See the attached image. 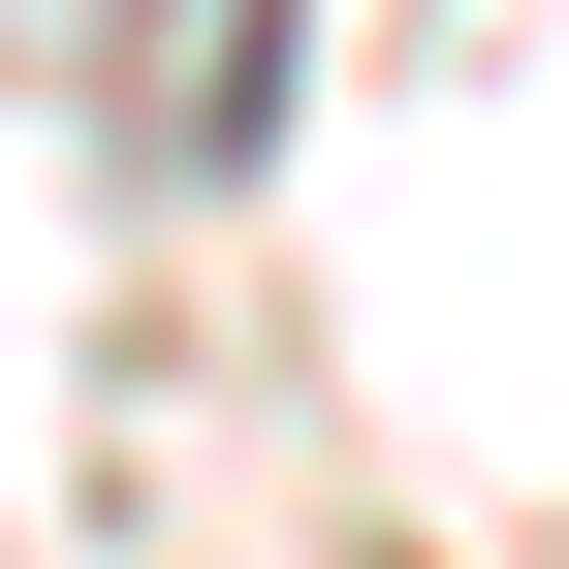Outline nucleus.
I'll use <instances>...</instances> for the list:
<instances>
[{
  "label": "nucleus",
  "instance_id": "obj_1",
  "mask_svg": "<svg viewBox=\"0 0 569 569\" xmlns=\"http://www.w3.org/2000/svg\"><path fill=\"white\" fill-rule=\"evenodd\" d=\"M284 127V0H159V159H253Z\"/></svg>",
  "mask_w": 569,
  "mask_h": 569
}]
</instances>
